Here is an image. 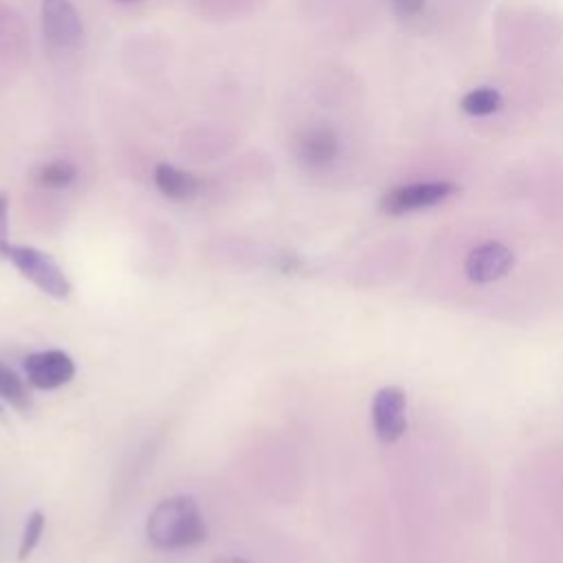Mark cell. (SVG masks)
I'll return each mask as SVG.
<instances>
[{
    "label": "cell",
    "mask_w": 563,
    "mask_h": 563,
    "mask_svg": "<svg viewBox=\"0 0 563 563\" xmlns=\"http://www.w3.org/2000/svg\"><path fill=\"white\" fill-rule=\"evenodd\" d=\"M31 178L42 189L59 191V189H68L79 178V169L70 158H51L40 163L33 169Z\"/></svg>",
    "instance_id": "8fae6325"
},
{
    "label": "cell",
    "mask_w": 563,
    "mask_h": 563,
    "mask_svg": "<svg viewBox=\"0 0 563 563\" xmlns=\"http://www.w3.org/2000/svg\"><path fill=\"white\" fill-rule=\"evenodd\" d=\"M200 2V7H205V11H213V13H224V11H240L244 4H251L253 0H196Z\"/></svg>",
    "instance_id": "9a60e30c"
},
{
    "label": "cell",
    "mask_w": 563,
    "mask_h": 563,
    "mask_svg": "<svg viewBox=\"0 0 563 563\" xmlns=\"http://www.w3.org/2000/svg\"><path fill=\"white\" fill-rule=\"evenodd\" d=\"M42 33L55 51H73L81 44L84 24L73 0H42Z\"/></svg>",
    "instance_id": "5b68a950"
},
{
    "label": "cell",
    "mask_w": 563,
    "mask_h": 563,
    "mask_svg": "<svg viewBox=\"0 0 563 563\" xmlns=\"http://www.w3.org/2000/svg\"><path fill=\"white\" fill-rule=\"evenodd\" d=\"M0 398L18 411H26L31 407V396L22 378L0 361Z\"/></svg>",
    "instance_id": "7c38bea8"
},
{
    "label": "cell",
    "mask_w": 563,
    "mask_h": 563,
    "mask_svg": "<svg viewBox=\"0 0 563 563\" xmlns=\"http://www.w3.org/2000/svg\"><path fill=\"white\" fill-rule=\"evenodd\" d=\"M424 2L427 0H391V7L400 18H413L424 9Z\"/></svg>",
    "instance_id": "e0dca14e"
},
{
    "label": "cell",
    "mask_w": 563,
    "mask_h": 563,
    "mask_svg": "<svg viewBox=\"0 0 563 563\" xmlns=\"http://www.w3.org/2000/svg\"><path fill=\"white\" fill-rule=\"evenodd\" d=\"M145 537L158 550H185L207 539V526L191 495L161 499L145 521Z\"/></svg>",
    "instance_id": "6da1fadb"
},
{
    "label": "cell",
    "mask_w": 563,
    "mask_h": 563,
    "mask_svg": "<svg viewBox=\"0 0 563 563\" xmlns=\"http://www.w3.org/2000/svg\"><path fill=\"white\" fill-rule=\"evenodd\" d=\"M0 413H2V405H0Z\"/></svg>",
    "instance_id": "ffe728a7"
},
{
    "label": "cell",
    "mask_w": 563,
    "mask_h": 563,
    "mask_svg": "<svg viewBox=\"0 0 563 563\" xmlns=\"http://www.w3.org/2000/svg\"><path fill=\"white\" fill-rule=\"evenodd\" d=\"M292 152L308 169H325L341 154V136L328 123H310L295 132Z\"/></svg>",
    "instance_id": "3957f363"
},
{
    "label": "cell",
    "mask_w": 563,
    "mask_h": 563,
    "mask_svg": "<svg viewBox=\"0 0 563 563\" xmlns=\"http://www.w3.org/2000/svg\"><path fill=\"white\" fill-rule=\"evenodd\" d=\"M4 260H9L24 279H29L44 295L64 299L70 295L73 284L68 282L62 266L44 251L24 244H9Z\"/></svg>",
    "instance_id": "7a4b0ae2"
},
{
    "label": "cell",
    "mask_w": 563,
    "mask_h": 563,
    "mask_svg": "<svg viewBox=\"0 0 563 563\" xmlns=\"http://www.w3.org/2000/svg\"><path fill=\"white\" fill-rule=\"evenodd\" d=\"M112 2H117V4H132V2H139V0H112Z\"/></svg>",
    "instance_id": "d6986e66"
},
{
    "label": "cell",
    "mask_w": 563,
    "mask_h": 563,
    "mask_svg": "<svg viewBox=\"0 0 563 563\" xmlns=\"http://www.w3.org/2000/svg\"><path fill=\"white\" fill-rule=\"evenodd\" d=\"M9 249V200L0 191V257L7 255Z\"/></svg>",
    "instance_id": "2e32d148"
},
{
    "label": "cell",
    "mask_w": 563,
    "mask_h": 563,
    "mask_svg": "<svg viewBox=\"0 0 563 563\" xmlns=\"http://www.w3.org/2000/svg\"><path fill=\"white\" fill-rule=\"evenodd\" d=\"M515 264V253L501 244V242H484L466 255L464 271L466 277L475 284H490L501 279L504 275L510 273Z\"/></svg>",
    "instance_id": "ba28073f"
},
{
    "label": "cell",
    "mask_w": 563,
    "mask_h": 563,
    "mask_svg": "<svg viewBox=\"0 0 563 563\" xmlns=\"http://www.w3.org/2000/svg\"><path fill=\"white\" fill-rule=\"evenodd\" d=\"M26 29L18 13L9 7L0 4V64L9 66L15 59H22L29 53V37Z\"/></svg>",
    "instance_id": "30bf717a"
},
{
    "label": "cell",
    "mask_w": 563,
    "mask_h": 563,
    "mask_svg": "<svg viewBox=\"0 0 563 563\" xmlns=\"http://www.w3.org/2000/svg\"><path fill=\"white\" fill-rule=\"evenodd\" d=\"M457 191L455 183L449 180H424V183H409L389 189L380 198V209L389 216H402L418 209H429Z\"/></svg>",
    "instance_id": "277c9868"
},
{
    "label": "cell",
    "mask_w": 563,
    "mask_h": 563,
    "mask_svg": "<svg viewBox=\"0 0 563 563\" xmlns=\"http://www.w3.org/2000/svg\"><path fill=\"white\" fill-rule=\"evenodd\" d=\"M460 108L471 117H486V114H493L501 108V95L495 88L482 86V88L468 90L462 97Z\"/></svg>",
    "instance_id": "4fadbf2b"
},
{
    "label": "cell",
    "mask_w": 563,
    "mask_h": 563,
    "mask_svg": "<svg viewBox=\"0 0 563 563\" xmlns=\"http://www.w3.org/2000/svg\"><path fill=\"white\" fill-rule=\"evenodd\" d=\"M407 396L400 387H380L372 398V427L380 442H396L407 429Z\"/></svg>",
    "instance_id": "52a82bcc"
},
{
    "label": "cell",
    "mask_w": 563,
    "mask_h": 563,
    "mask_svg": "<svg viewBox=\"0 0 563 563\" xmlns=\"http://www.w3.org/2000/svg\"><path fill=\"white\" fill-rule=\"evenodd\" d=\"M24 374L29 385L35 389H57L66 383L73 380L77 367L75 361L62 352V350H42V352H31L24 356Z\"/></svg>",
    "instance_id": "8992f818"
},
{
    "label": "cell",
    "mask_w": 563,
    "mask_h": 563,
    "mask_svg": "<svg viewBox=\"0 0 563 563\" xmlns=\"http://www.w3.org/2000/svg\"><path fill=\"white\" fill-rule=\"evenodd\" d=\"M213 563H249V561H246V559H242V556L227 554V556H218Z\"/></svg>",
    "instance_id": "ac0fdd59"
},
{
    "label": "cell",
    "mask_w": 563,
    "mask_h": 563,
    "mask_svg": "<svg viewBox=\"0 0 563 563\" xmlns=\"http://www.w3.org/2000/svg\"><path fill=\"white\" fill-rule=\"evenodd\" d=\"M46 528V517L42 510H33L26 521H24V530L20 537V548H18V561H26L31 556V552L37 548L42 534Z\"/></svg>",
    "instance_id": "5bb4252c"
},
{
    "label": "cell",
    "mask_w": 563,
    "mask_h": 563,
    "mask_svg": "<svg viewBox=\"0 0 563 563\" xmlns=\"http://www.w3.org/2000/svg\"><path fill=\"white\" fill-rule=\"evenodd\" d=\"M154 185L165 198L178 200V202L196 198L202 189V180L198 176L172 163H158L154 167Z\"/></svg>",
    "instance_id": "9c48e42d"
}]
</instances>
